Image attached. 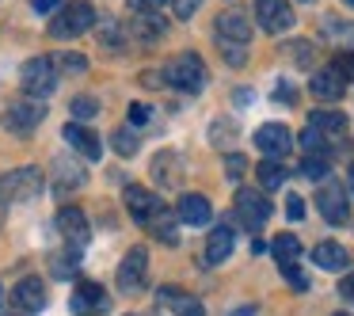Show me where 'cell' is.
Segmentation results:
<instances>
[{
	"label": "cell",
	"mask_w": 354,
	"mask_h": 316,
	"mask_svg": "<svg viewBox=\"0 0 354 316\" xmlns=\"http://www.w3.org/2000/svg\"><path fill=\"white\" fill-rule=\"evenodd\" d=\"M316 206H320L324 221H331V225L351 221V202H346V194H343L339 183H324L320 191H316Z\"/></svg>",
	"instance_id": "10"
},
{
	"label": "cell",
	"mask_w": 354,
	"mask_h": 316,
	"mask_svg": "<svg viewBox=\"0 0 354 316\" xmlns=\"http://www.w3.org/2000/svg\"><path fill=\"white\" fill-rule=\"evenodd\" d=\"M168 4H171V16L176 19H191L202 8V0H168Z\"/></svg>",
	"instance_id": "38"
},
{
	"label": "cell",
	"mask_w": 354,
	"mask_h": 316,
	"mask_svg": "<svg viewBox=\"0 0 354 316\" xmlns=\"http://www.w3.org/2000/svg\"><path fill=\"white\" fill-rule=\"evenodd\" d=\"M149 229H153V236L160 240V244H179V232H176V210L160 206L153 214V221H149Z\"/></svg>",
	"instance_id": "25"
},
{
	"label": "cell",
	"mask_w": 354,
	"mask_h": 316,
	"mask_svg": "<svg viewBox=\"0 0 354 316\" xmlns=\"http://www.w3.org/2000/svg\"><path fill=\"white\" fill-rule=\"evenodd\" d=\"M229 316H255V305H240V308H232Z\"/></svg>",
	"instance_id": "48"
},
{
	"label": "cell",
	"mask_w": 354,
	"mask_h": 316,
	"mask_svg": "<svg viewBox=\"0 0 354 316\" xmlns=\"http://www.w3.org/2000/svg\"><path fill=\"white\" fill-rule=\"evenodd\" d=\"M217 39L240 42V46H244V42L252 39V19H248L244 12H236V8L221 12V16H217Z\"/></svg>",
	"instance_id": "17"
},
{
	"label": "cell",
	"mask_w": 354,
	"mask_h": 316,
	"mask_svg": "<svg viewBox=\"0 0 354 316\" xmlns=\"http://www.w3.org/2000/svg\"><path fill=\"white\" fill-rule=\"evenodd\" d=\"M84 183V168H77L73 160H57V191H73Z\"/></svg>",
	"instance_id": "29"
},
{
	"label": "cell",
	"mask_w": 354,
	"mask_h": 316,
	"mask_svg": "<svg viewBox=\"0 0 354 316\" xmlns=\"http://www.w3.org/2000/svg\"><path fill=\"white\" fill-rule=\"evenodd\" d=\"M221 54H225V62H229L232 69H240V65L248 62V50L240 46V42H225V39H221Z\"/></svg>",
	"instance_id": "35"
},
{
	"label": "cell",
	"mask_w": 354,
	"mask_h": 316,
	"mask_svg": "<svg viewBox=\"0 0 354 316\" xmlns=\"http://www.w3.org/2000/svg\"><path fill=\"white\" fill-rule=\"evenodd\" d=\"M255 19H259V27L267 35H282L293 27V8L290 0H255Z\"/></svg>",
	"instance_id": "7"
},
{
	"label": "cell",
	"mask_w": 354,
	"mask_h": 316,
	"mask_svg": "<svg viewBox=\"0 0 354 316\" xmlns=\"http://www.w3.org/2000/svg\"><path fill=\"white\" fill-rule=\"evenodd\" d=\"M130 31H133V39H138V42H160V39H164V19H160V12H133Z\"/></svg>",
	"instance_id": "23"
},
{
	"label": "cell",
	"mask_w": 354,
	"mask_h": 316,
	"mask_svg": "<svg viewBox=\"0 0 354 316\" xmlns=\"http://www.w3.org/2000/svg\"><path fill=\"white\" fill-rule=\"evenodd\" d=\"M335 69L343 73V80H351V77H354V54H343V57H335Z\"/></svg>",
	"instance_id": "44"
},
{
	"label": "cell",
	"mask_w": 354,
	"mask_h": 316,
	"mask_svg": "<svg viewBox=\"0 0 354 316\" xmlns=\"http://www.w3.org/2000/svg\"><path fill=\"white\" fill-rule=\"evenodd\" d=\"M35 12H57V0H31Z\"/></svg>",
	"instance_id": "47"
},
{
	"label": "cell",
	"mask_w": 354,
	"mask_h": 316,
	"mask_svg": "<svg viewBox=\"0 0 354 316\" xmlns=\"http://www.w3.org/2000/svg\"><path fill=\"white\" fill-rule=\"evenodd\" d=\"M176 217H179L183 225H209L214 210H209V198H206V194H179Z\"/></svg>",
	"instance_id": "20"
},
{
	"label": "cell",
	"mask_w": 354,
	"mask_h": 316,
	"mask_svg": "<svg viewBox=\"0 0 354 316\" xmlns=\"http://www.w3.org/2000/svg\"><path fill=\"white\" fill-rule=\"evenodd\" d=\"M149 118H153V107H145V103H130V126H145Z\"/></svg>",
	"instance_id": "41"
},
{
	"label": "cell",
	"mask_w": 354,
	"mask_h": 316,
	"mask_svg": "<svg viewBox=\"0 0 354 316\" xmlns=\"http://www.w3.org/2000/svg\"><path fill=\"white\" fill-rule=\"evenodd\" d=\"M160 206H164V202L156 198L149 187H138V183L126 187V210H130V217H133L138 225H149V221H153V214H156Z\"/></svg>",
	"instance_id": "14"
},
{
	"label": "cell",
	"mask_w": 354,
	"mask_h": 316,
	"mask_svg": "<svg viewBox=\"0 0 354 316\" xmlns=\"http://www.w3.org/2000/svg\"><path fill=\"white\" fill-rule=\"evenodd\" d=\"M305 4H308V0H305Z\"/></svg>",
	"instance_id": "53"
},
{
	"label": "cell",
	"mask_w": 354,
	"mask_h": 316,
	"mask_svg": "<svg viewBox=\"0 0 354 316\" xmlns=\"http://www.w3.org/2000/svg\"><path fill=\"white\" fill-rule=\"evenodd\" d=\"M115 153L118 156H133L138 153V130H133V126H122V130H115Z\"/></svg>",
	"instance_id": "31"
},
{
	"label": "cell",
	"mask_w": 354,
	"mask_h": 316,
	"mask_svg": "<svg viewBox=\"0 0 354 316\" xmlns=\"http://www.w3.org/2000/svg\"><path fill=\"white\" fill-rule=\"evenodd\" d=\"M229 133H232V122H214V126H209L214 145H225V141H229Z\"/></svg>",
	"instance_id": "42"
},
{
	"label": "cell",
	"mask_w": 354,
	"mask_h": 316,
	"mask_svg": "<svg viewBox=\"0 0 354 316\" xmlns=\"http://www.w3.org/2000/svg\"><path fill=\"white\" fill-rule=\"evenodd\" d=\"M328 145L331 141L324 138V133H316L313 126H305V133H301V149H305L308 156H328Z\"/></svg>",
	"instance_id": "30"
},
{
	"label": "cell",
	"mask_w": 354,
	"mask_h": 316,
	"mask_svg": "<svg viewBox=\"0 0 354 316\" xmlns=\"http://www.w3.org/2000/svg\"><path fill=\"white\" fill-rule=\"evenodd\" d=\"M351 191H354V168H351Z\"/></svg>",
	"instance_id": "49"
},
{
	"label": "cell",
	"mask_w": 354,
	"mask_h": 316,
	"mask_svg": "<svg viewBox=\"0 0 354 316\" xmlns=\"http://www.w3.org/2000/svg\"><path fill=\"white\" fill-rule=\"evenodd\" d=\"M339 293H343V297H346V301H351V305H354V275H346L343 282H339Z\"/></svg>",
	"instance_id": "46"
},
{
	"label": "cell",
	"mask_w": 354,
	"mask_h": 316,
	"mask_svg": "<svg viewBox=\"0 0 354 316\" xmlns=\"http://www.w3.org/2000/svg\"><path fill=\"white\" fill-rule=\"evenodd\" d=\"M308 126H313L316 133H324L328 141H335L346 133V115L343 111H313V115H308Z\"/></svg>",
	"instance_id": "24"
},
{
	"label": "cell",
	"mask_w": 354,
	"mask_h": 316,
	"mask_svg": "<svg viewBox=\"0 0 354 316\" xmlns=\"http://www.w3.org/2000/svg\"><path fill=\"white\" fill-rule=\"evenodd\" d=\"M255 145H259V153H267V160H282L293 149V133L282 122H267L255 130Z\"/></svg>",
	"instance_id": "11"
},
{
	"label": "cell",
	"mask_w": 354,
	"mask_h": 316,
	"mask_svg": "<svg viewBox=\"0 0 354 316\" xmlns=\"http://www.w3.org/2000/svg\"><path fill=\"white\" fill-rule=\"evenodd\" d=\"M95 24V8L88 0H69L57 8V16L50 19V39H77Z\"/></svg>",
	"instance_id": "2"
},
{
	"label": "cell",
	"mask_w": 354,
	"mask_h": 316,
	"mask_svg": "<svg viewBox=\"0 0 354 316\" xmlns=\"http://www.w3.org/2000/svg\"><path fill=\"white\" fill-rule=\"evenodd\" d=\"M278 270H282V278H286V282H290L297 293H305V290H308V275L297 267V263H278Z\"/></svg>",
	"instance_id": "32"
},
{
	"label": "cell",
	"mask_w": 354,
	"mask_h": 316,
	"mask_svg": "<svg viewBox=\"0 0 354 316\" xmlns=\"http://www.w3.org/2000/svg\"><path fill=\"white\" fill-rule=\"evenodd\" d=\"M50 62H54L57 73H84L88 69V57H80V54H57Z\"/></svg>",
	"instance_id": "33"
},
{
	"label": "cell",
	"mask_w": 354,
	"mask_h": 316,
	"mask_svg": "<svg viewBox=\"0 0 354 316\" xmlns=\"http://www.w3.org/2000/svg\"><path fill=\"white\" fill-rule=\"evenodd\" d=\"M255 176H259V183L267 187V191H274V187H282V183H286L290 168H286L282 160H263V164H255Z\"/></svg>",
	"instance_id": "27"
},
{
	"label": "cell",
	"mask_w": 354,
	"mask_h": 316,
	"mask_svg": "<svg viewBox=\"0 0 354 316\" xmlns=\"http://www.w3.org/2000/svg\"><path fill=\"white\" fill-rule=\"evenodd\" d=\"M168 0H133V12H160Z\"/></svg>",
	"instance_id": "45"
},
{
	"label": "cell",
	"mask_w": 354,
	"mask_h": 316,
	"mask_svg": "<svg viewBox=\"0 0 354 316\" xmlns=\"http://www.w3.org/2000/svg\"><path fill=\"white\" fill-rule=\"evenodd\" d=\"M57 88V69L50 57H31L24 65V92L35 95V100H46L50 92Z\"/></svg>",
	"instance_id": "4"
},
{
	"label": "cell",
	"mask_w": 354,
	"mask_h": 316,
	"mask_svg": "<svg viewBox=\"0 0 354 316\" xmlns=\"http://www.w3.org/2000/svg\"><path fill=\"white\" fill-rule=\"evenodd\" d=\"M236 217L248 225V229H259V225H267V221H270V198H263V191L240 187V191H236Z\"/></svg>",
	"instance_id": "8"
},
{
	"label": "cell",
	"mask_w": 354,
	"mask_h": 316,
	"mask_svg": "<svg viewBox=\"0 0 354 316\" xmlns=\"http://www.w3.org/2000/svg\"><path fill=\"white\" fill-rule=\"evenodd\" d=\"M313 263L320 270H346L351 267V252H346L343 244H335V240H320V244L313 248Z\"/></svg>",
	"instance_id": "21"
},
{
	"label": "cell",
	"mask_w": 354,
	"mask_h": 316,
	"mask_svg": "<svg viewBox=\"0 0 354 316\" xmlns=\"http://www.w3.org/2000/svg\"><path fill=\"white\" fill-rule=\"evenodd\" d=\"M301 176L305 179H324L328 176V156H305V160H301Z\"/></svg>",
	"instance_id": "34"
},
{
	"label": "cell",
	"mask_w": 354,
	"mask_h": 316,
	"mask_svg": "<svg viewBox=\"0 0 354 316\" xmlns=\"http://www.w3.org/2000/svg\"><path fill=\"white\" fill-rule=\"evenodd\" d=\"M42 194V168L27 164V168H12L8 176H0V198L4 202H31Z\"/></svg>",
	"instance_id": "3"
},
{
	"label": "cell",
	"mask_w": 354,
	"mask_h": 316,
	"mask_svg": "<svg viewBox=\"0 0 354 316\" xmlns=\"http://www.w3.org/2000/svg\"><path fill=\"white\" fill-rule=\"evenodd\" d=\"M244 171H248V160H244L240 153H229V156H225V176H229V179H240Z\"/></svg>",
	"instance_id": "39"
},
{
	"label": "cell",
	"mask_w": 354,
	"mask_h": 316,
	"mask_svg": "<svg viewBox=\"0 0 354 316\" xmlns=\"http://www.w3.org/2000/svg\"><path fill=\"white\" fill-rule=\"evenodd\" d=\"M343 4H346V8H354V0H343Z\"/></svg>",
	"instance_id": "50"
},
{
	"label": "cell",
	"mask_w": 354,
	"mask_h": 316,
	"mask_svg": "<svg viewBox=\"0 0 354 316\" xmlns=\"http://www.w3.org/2000/svg\"><path fill=\"white\" fill-rule=\"evenodd\" d=\"M335 316H346V313H335Z\"/></svg>",
	"instance_id": "51"
},
{
	"label": "cell",
	"mask_w": 354,
	"mask_h": 316,
	"mask_svg": "<svg viewBox=\"0 0 354 316\" xmlns=\"http://www.w3.org/2000/svg\"><path fill=\"white\" fill-rule=\"evenodd\" d=\"M270 252H274L278 263H297V259H301V240L293 236V232H282V236H274Z\"/></svg>",
	"instance_id": "28"
},
{
	"label": "cell",
	"mask_w": 354,
	"mask_h": 316,
	"mask_svg": "<svg viewBox=\"0 0 354 316\" xmlns=\"http://www.w3.org/2000/svg\"><path fill=\"white\" fill-rule=\"evenodd\" d=\"M290 57L301 65H308L313 62V42H290Z\"/></svg>",
	"instance_id": "40"
},
{
	"label": "cell",
	"mask_w": 354,
	"mask_h": 316,
	"mask_svg": "<svg viewBox=\"0 0 354 316\" xmlns=\"http://www.w3.org/2000/svg\"><path fill=\"white\" fill-rule=\"evenodd\" d=\"M69 305H73V313H77V316H103V313H111V297H107V290H103L100 282H80Z\"/></svg>",
	"instance_id": "9"
},
{
	"label": "cell",
	"mask_w": 354,
	"mask_h": 316,
	"mask_svg": "<svg viewBox=\"0 0 354 316\" xmlns=\"http://www.w3.org/2000/svg\"><path fill=\"white\" fill-rule=\"evenodd\" d=\"M73 115L77 118H95L100 115V103H95L92 95H77V100H73Z\"/></svg>",
	"instance_id": "37"
},
{
	"label": "cell",
	"mask_w": 354,
	"mask_h": 316,
	"mask_svg": "<svg viewBox=\"0 0 354 316\" xmlns=\"http://www.w3.org/2000/svg\"><path fill=\"white\" fill-rule=\"evenodd\" d=\"M12 305L24 308V313H39L46 305V286H42V278H19L16 290H12Z\"/></svg>",
	"instance_id": "18"
},
{
	"label": "cell",
	"mask_w": 354,
	"mask_h": 316,
	"mask_svg": "<svg viewBox=\"0 0 354 316\" xmlns=\"http://www.w3.org/2000/svg\"><path fill=\"white\" fill-rule=\"evenodd\" d=\"M57 232L65 236V244H69L73 252H84V244L92 240L88 217H84V210H77V206H62V210H57Z\"/></svg>",
	"instance_id": "6"
},
{
	"label": "cell",
	"mask_w": 354,
	"mask_h": 316,
	"mask_svg": "<svg viewBox=\"0 0 354 316\" xmlns=\"http://www.w3.org/2000/svg\"><path fill=\"white\" fill-rule=\"evenodd\" d=\"M308 92H313L316 100H324V103H335V100H343L346 80H343V73H339L335 65H328V69H316V73H313V80H308Z\"/></svg>",
	"instance_id": "13"
},
{
	"label": "cell",
	"mask_w": 354,
	"mask_h": 316,
	"mask_svg": "<svg viewBox=\"0 0 354 316\" xmlns=\"http://www.w3.org/2000/svg\"><path fill=\"white\" fill-rule=\"evenodd\" d=\"M145 278H149V252L138 244V248L126 252L122 263H118V290H122V293H138L141 286H145Z\"/></svg>",
	"instance_id": "5"
},
{
	"label": "cell",
	"mask_w": 354,
	"mask_h": 316,
	"mask_svg": "<svg viewBox=\"0 0 354 316\" xmlns=\"http://www.w3.org/2000/svg\"><path fill=\"white\" fill-rule=\"evenodd\" d=\"M77 255H80V252H73V248H69L62 259H54V275H57V278H73V275H77Z\"/></svg>",
	"instance_id": "36"
},
{
	"label": "cell",
	"mask_w": 354,
	"mask_h": 316,
	"mask_svg": "<svg viewBox=\"0 0 354 316\" xmlns=\"http://www.w3.org/2000/svg\"><path fill=\"white\" fill-rule=\"evenodd\" d=\"M320 31L328 35L335 46L354 50V24H346V19H339V16H324V19H320Z\"/></svg>",
	"instance_id": "26"
},
{
	"label": "cell",
	"mask_w": 354,
	"mask_h": 316,
	"mask_svg": "<svg viewBox=\"0 0 354 316\" xmlns=\"http://www.w3.org/2000/svg\"><path fill=\"white\" fill-rule=\"evenodd\" d=\"M286 214H290V221H301V217H305V202H301V194H290V202H286Z\"/></svg>",
	"instance_id": "43"
},
{
	"label": "cell",
	"mask_w": 354,
	"mask_h": 316,
	"mask_svg": "<svg viewBox=\"0 0 354 316\" xmlns=\"http://www.w3.org/2000/svg\"><path fill=\"white\" fill-rule=\"evenodd\" d=\"M0 301H4V293H0Z\"/></svg>",
	"instance_id": "52"
},
{
	"label": "cell",
	"mask_w": 354,
	"mask_h": 316,
	"mask_svg": "<svg viewBox=\"0 0 354 316\" xmlns=\"http://www.w3.org/2000/svg\"><path fill=\"white\" fill-rule=\"evenodd\" d=\"M156 301H160L168 313H176V316H206L202 301L191 297V293H183V290H176V286H164V290L156 293Z\"/></svg>",
	"instance_id": "19"
},
{
	"label": "cell",
	"mask_w": 354,
	"mask_h": 316,
	"mask_svg": "<svg viewBox=\"0 0 354 316\" xmlns=\"http://www.w3.org/2000/svg\"><path fill=\"white\" fill-rule=\"evenodd\" d=\"M42 118H46V107H42L39 100H19L4 111V126H8L12 133H31Z\"/></svg>",
	"instance_id": "12"
},
{
	"label": "cell",
	"mask_w": 354,
	"mask_h": 316,
	"mask_svg": "<svg viewBox=\"0 0 354 316\" xmlns=\"http://www.w3.org/2000/svg\"><path fill=\"white\" fill-rule=\"evenodd\" d=\"M232 248H236V232L229 229V225H217V229H209L206 236V267H221L225 259L232 255Z\"/></svg>",
	"instance_id": "15"
},
{
	"label": "cell",
	"mask_w": 354,
	"mask_h": 316,
	"mask_svg": "<svg viewBox=\"0 0 354 316\" xmlns=\"http://www.w3.org/2000/svg\"><path fill=\"white\" fill-rule=\"evenodd\" d=\"M65 141H69L84 160H100V153H103L100 133H95L92 126H84V122H69V126H65Z\"/></svg>",
	"instance_id": "16"
},
{
	"label": "cell",
	"mask_w": 354,
	"mask_h": 316,
	"mask_svg": "<svg viewBox=\"0 0 354 316\" xmlns=\"http://www.w3.org/2000/svg\"><path fill=\"white\" fill-rule=\"evenodd\" d=\"M153 176L160 187H179V179H183V160H179V153H171V149L156 153L153 156Z\"/></svg>",
	"instance_id": "22"
},
{
	"label": "cell",
	"mask_w": 354,
	"mask_h": 316,
	"mask_svg": "<svg viewBox=\"0 0 354 316\" xmlns=\"http://www.w3.org/2000/svg\"><path fill=\"white\" fill-rule=\"evenodd\" d=\"M164 84L179 88V92H187V95L202 92V88H206V62H202L198 54H191V50L168 57V65H164Z\"/></svg>",
	"instance_id": "1"
}]
</instances>
